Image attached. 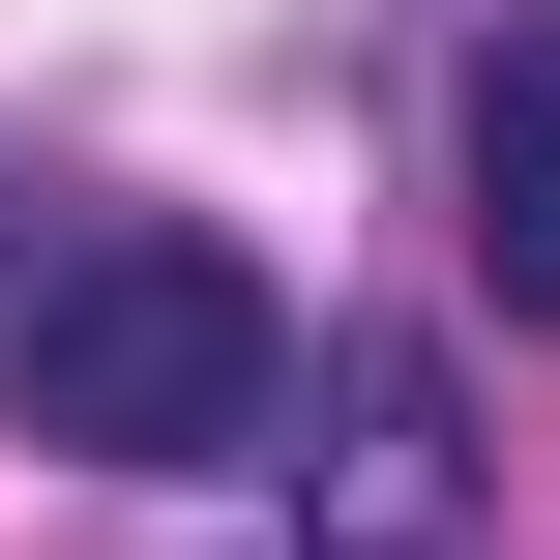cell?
<instances>
[{
	"label": "cell",
	"mask_w": 560,
	"mask_h": 560,
	"mask_svg": "<svg viewBox=\"0 0 560 560\" xmlns=\"http://www.w3.org/2000/svg\"><path fill=\"white\" fill-rule=\"evenodd\" d=\"M0 413H30L59 472H266L295 325H266L236 236H177V207H59V236H0Z\"/></svg>",
	"instance_id": "obj_1"
},
{
	"label": "cell",
	"mask_w": 560,
	"mask_h": 560,
	"mask_svg": "<svg viewBox=\"0 0 560 560\" xmlns=\"http://www.w3.org/2000/svg\"><path fill=\"white\" fill-rule=\"evenodd\" d=\"M295 560H472V384L413 325L295 354Z\"/></svg>",
	"instance_id": "obj_2"
},
{
	"label": "cell",
	"mask_w": 560,
	"mask_h": 560,
	"mask_svg": "<svg viewBox=\"0 0 560 560\" xmlns=\"http://www.w3.org/2000/svg\"><path fill=\"white\" fill-rule=\"evenodd\" d=\"M443 148H472V266H502V325H560V0H502V30H472Z\"/></svg>",
	"instance_id": "obj_3"
}]
</instances>
